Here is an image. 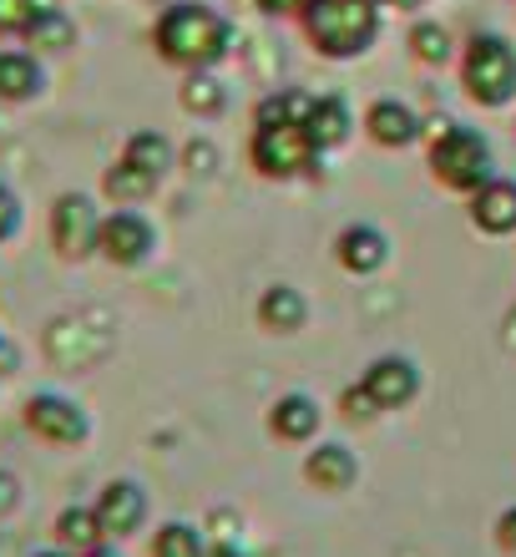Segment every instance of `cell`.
I'll list each match as a JSON object with an SVG mask.
<instances>
[{
	"label": "cell",
	"instance_id": "cell-1",
	"mask_svg": "<svg viewBox=\"0 0 516 557\" xmlns=\"http://www.w3.org/2000/svg\"><path fill=\"white\" fill-rule=\"evenodd\" d=\"M152 41L173 66H188V72H207L228 57V21H223L213 5H198V0H177L167 5Z\"/></svg>",
	"mask_w": 516,
	"mask_h": 557
},
{
	"label": "cell",
	"instance_id": "cell-2",
	"mask_svg": "<svg viewBox=\"0 0 516 557\" xmlns=\"http://www.w3.org/2000/svg\"><path fill=\"white\" fill-rule=\"evenodd\" d=\"M304 26L325 57H360L380 30V11L375 0H314L304 11Z\"/></svg>",
	"mask_w": 516,
	"mask_h": 557
},
{
	"label": "cell",
	"instance_id": "cell-3",
	"mask_svg": "<svg viewBox=\"0 0 516 557\" xmlns=\"http://www.w3.org/2000/svg\"><path fill=\"white\" fill-rule=\"evenodd\" d=\"M430 168L445 188L476 193L481 183H491V147L476 133L456 127V122H436V147H430Z\"/></svg>",
	"mask_w": 516,
	"mask_h": 557
},
{
	"label": "cell",
	"instance_id": "cell-4",
	"mask_svg": "<svg viewBox=\"0 0 516 557\" xmlns=\"http://www.w3.org/2000/svg\"><path fill=\"white\" fill-rule=\"evenodd\" d=\"M466 91L481 107H502L516 91V51L502 36H476L466 51Z\"/></svg>",
	"mask_w": 516,
	"mask_h": 557
},
{
	"label": "cell",
	"instance_id": "cell-5",
	"mask_svg": "<svg viewBox=\"0 0 516 557\" xmlns=\"http://www.w3.org/2000/svg\"><path fill=\"white\" fill-rule=\"evenodd\" d=\"M314 137L304 122H274V127H259L253 133V168L264 177H294L314 162Z\"/></svg>",
	"mask_w": 516,
	"mask_h": 557
},
{
	"label": "cell",
	"instance_id": "cell-6",
	"mask_svg": "<svg viewBox=\"0 0 516 557\" xmlns=\"http://www.w3.org/2000/svg\"><path fill=\"white\" fill-rule=\"evenodd\" d=\"M97 238H102V213L91 203L87 193H61L51 203V249L61 259H87L97 253Z\"/></svg>",
	"mask_w": 516,
	"mask_h": 557
},
{
	"label": "cell",
	"instance_id": "cell-7",
	"mask_svg": "<svg viewBox=\"0 0 516 557\" xmlns=\"http://www.w3.org/2000/svg\"><path fill=\"white\" fill-rule=\"evenodd\" d=\"M21 416H26L30 431L41 441H51V446H81V441L91 436L87 411H81L72 396H56V391H36Z\"/></svg>",
	"mask_w": 516,
	"mask_h": 557
},
{
	"label": "cell",
	"instance_id": "cell-8",
	"mask_svg": "<svg viewBox=\"0 0 516 557\" xmlns=\"http://www.w3.org/2000/svg\"><path fill=\"white\" fill-rule=\"evenodd\" d=\"M158 249V234H152V223L133 208H117V213H106L102 219V238H97V253H102L106 264L117 269H137L148 264V253Z\"/></svg>",
	"mask_w": 516,
	"mask_h": 557
},
{
	"label": "cell",
	"instance_id": "cell-9",
	"mask_svg": "<svg viewBox=\"0 0 516 557\" xmlns=\"http://www.w3.org/2000/svg\"><path fill=\"white\" fill-rule=\"evenodd\" d=\"M97 522H102L106 543L112 537H133L148 522V492L137 482H106L102 497H97Z\"/></svg>",
	"mask_w": 516,
	"mask_h": 557
},
{
	"label": "cell",
	"instance_id": "cell-10",
	"mask_svg": "<svg viewBox=\"0 0 516 557\" xmlns=\"http://www.w3.org/2000/svg\"><path fill=\"white\" fill-rule=\"evenodd\" d=\"M46 91V66H41V57L36 51H0V102H11V107H21V102H36Z\"/></svg>",
	"mask_w": 516,
	"mask_h": 557
},
{
	"label": "cell",
	"instance_id": "cell-11",
	"mask_svg": "<svg viewBox=\"0 0 516 557\" xmlns=\"http://www.w3.org/2000/svg\"><path fill=\"white\" fill-rule=\"evenodd\" d=\"M471 219H476V228H487V234H512L516 228V183H506V177L481 183L471 198Z\"/></svg>",
	"mask_w": 516,
	"mask_h": 557
},
{
	"label": "cell",
	"instance_id": "cell-12",
	"mask_svg": "<svg viewBox=\"0 0 516 557\" xmlns=\"http://www.w3.org/2000/svg\"><path fill=\"white\" fill-rule=\"evenodd\" d=\"M365 391L375 396V406H385V411H395V406H405V400L415 396V366L411 360H375V366L365 370Z\"/></svg>",
	"mask_w": 516,
	"mask_h": 557
},
{
	"label": "cell",
	"instance_id": "cell-13",
	"mask_svg": "<svg viewBox=\"0 0 516 557\" xmlns=\"http://www.w3.org/2000/svg\"><path fill=\"white\" fill-rule=\"evenodd\" d=\"M385 253H390V244H385V234L369 228V223H354V228L340 234V264L350 269V274H375V269L385 264Z\"/></svg>",
	"mask_w": 516,
	"mask_h": 557
},
{
	"label": "cell",
	"instance_id": "cell-14",
	"mask_svg": "<svg viewBox=\"0 0 516 557\" xmlns=\"http://www.w3.org/2000/svg\"><path fill=\"white\" fill-rule=\"evenodd\" d=\"M369 137L380 147H405L420 137V122H415L411 107H400V102H375L369 107V117H365Z\"/></svg>",
	"mask_w": 516,
	"mask_h": 557
},
{
	"label": "cell",
	"instance_id": "cell-15",
	"mask_svg": "<svg viewBox=\"0 0 516 557\" xmlns=\"http://www.w3.org/2000/svg\"><path fill=\"white\" fill-rule=\"evenodd\" d=\"M354 456L344 451V446H319V451H310V461H304V476H310L319 492H344V486L354 482Z\"/></svg>",
	"mask_w": 516,
	"mask_h": 557
},
{
	"label": "cell",
	"instance_id": "cell-16",
	"mask_svg": "<svg viewBox=\"0 0 516 557\" xmlns=\"http://www.w3.org/2000/svg\"><path fill=\"white\" fill-rule=\"evenodd\" d=\"M51 532H56V543H61V547H72L76 557L106 543L102 522H97V507H66V512L56 517V528H51Z\"/></svg>",
	"mask_w": 516,
	"mask_h": 557
},
{
	"label": "cell",
	"instance_id": "cell-17",
	"mask_svg": "<svg viewBox=\"0 0 516 557\" xmlns=\"http://www.w3.org/2000/svg\"><path fill=\"white\" fill-rule=\"evenodd\" d=\"M26 46H36V51H66V46H76V21L61 5L46 0L41 11H36V21L26 26Z\"/></svg>",
	"mask_w": 516,
	"mask_h": 557
},
{
	"label": "cell",
	"instance_id": "cell-18",
	"mask_svg": "<svg viewBox=\"0 0 516 557\" xmlns=\"http://www.w3.org/2000/svg\"><path fill=\"white\" fill-rule=\"evenodd\" d=\"M304 294L289 289V284H274V289L259 299V320H264V330H279V335H289V330H299L304 324Z\"/></svg>",
	"mask_w": 516,
	"mask_h": 557
},
{
	"label": "cell",
	"instance_id": "cell-19",
	"mask_svg": "<svg viewBox=\"0 0 516 557\" xmlns=\"http://www.w3.org/2000/svg\"><path fill=\"white\" fill-rule=\"evenodd\" d=\"M158 188V177L148 173V168H137V162H112L106 168V177H102V193L112 198V203H142L148 193Z\"/></svg>",
	"mask_w": 516,
	"mask_h": 557
},
{
	"label": "cell",
	"instance_id": "cell-20",
	"mask_svg": "<svg viewBox=\"0 0 516 557\" xmlns=\"http://www.w3.org/2000/svg\"><path fill=\"white\" fill-rule=\"evenodd\" d=\"M268 421H274V431H279L284 441H310L314 431H319V406H314L310 396H284Z\"/></svg>",
	"mask_w": 516,
	"mask_h": 557
},
{
	"label": "cell",
	"instance_id": "cell-21",
	"mask_svg": "<svg viewBox=\"0 0 516 557\" xmlns=\"http://www.w3.org/2000/svg\"><path fill=\"white\" fill-rule=\"evenodd\" d=\"M310 137H314V147L325 152V147H340L344 137H350V107L340 102V97H325V102H314V112H310Z\"/></svg>",
	"mask_w": 516,
	"mask_h": 557
},
{
	"label": "cell",
	"instance_id": "cell-22",
	"mask_svg": "<svg viewBox=\"0 0 516 557\" xmlns=\"http://www.w3.org/2000/svg\"><path fill=\"white\" fill-rule=\"evenodd\" d=\"M127 162H137V168H148L152 177H163L167 168H173V143H167L163 133H133L127 137V152H122Z\"/></svg>",
	"mask_w": 516,
	"mask_h": 557
},
{
	"label": "cell",
	"instance_id": "cell-23",
	"mask_svg": "<svg viewBox=\"0 0 516 557\" xmlns=\"http://www.w3.org/2000/svg\"><path fill=\"white\" fill-rule=\"evenodd\" d=\"M314 102H319V97H304V91L264 97V102H259V127H274V122H310Z\"/></svg>",
	"mask_w": 516,
	"mask_h": 557
},
{
	"label": "cell",
	"instance_id": "cell-24",
	"mask_svg": "<svg viewBox=\"0 0 516 557\" xmlns=\"http://www.w3.org/2000/svg\"><path fill=\"white\" fill-rule=\"evenodd\" d=\"M152 557H207L203 553V537L188 528V522H167L152 543Z\"/></svg>",
	"mask_w": 516,
	"mask_h": 557
},
{
	"label": "cell",
	"instance_id": "cell-25",
	"mask_svg": "<svg viewBox=\"0 0 516 557\" xmlns=\"http://www.w3.org/2000/svg\"><path fill=\"white\" fill-rule=\"evenodd\" d=\"M183 107L198 112V117H213V112H223V87L207 72H192L188 87H183Z\"/></svg>",
	"mask_w": 516,
	"mask_h": 557
},
{
	"label": "cell",
	"instance_id": "cell-26",
	"mask_svg": "<svg viewBox=\"0 0 516 557\" xmlns=\"http://www.w3.org/2000/svg\"><path fill=\"white\" fill-rule=\"evenodd\" d=\"M411 46H415V57L426 61V66H441V61L451 57V36H445L436 21H420V26L411 30Z\"/></svg>",
	"mask_w": 516,
	"mask_h": 557
},
{
	"label": "cell",
	"instance_id": "cell-27",
	"mask_svg": "<svg viewBox=\"0 0 516 557\" xmlns=\"http://www.w3.org/2000/svg\"><path fill=\"white\" fill-rule=\"evenodd\" d=\"M46 0H0V36H26V26L36 21Z\"/></svg>",
	"mask_w": 516,
	"mask_h": 557
},
{
	"label": "cell",
	"instance_id": "cell-28",
	"mask_svg": "<svg viewBox=\"0 0 516 557\" xmlns=\"http://www.w3.org/2000/svg\"><path fill=\"white\" fill-rule=\"evenodd\" d=\"M15 234H21V198L0 183V244H11Z\"/></svg>",
	"mask_w": 516,
	"mask_h": 557
},
{
	"label": "cell",
	"instance_id": "cell-29",
	"mask_svg": "<svg viewBox=\"0 0 516 557\" xmlns=\"http://www.w3.org/2000/svg\"><path fill=\"white\" fill-rule=\"evenodd\" d=\"M15 507H21V476L0 467V522H5V517H11Z\"/></svg>",
	"mask_w": 516,
	"mask_h": 557
},
{
	"label": "cell",
	"instance_id": "cell-30",
	"mask_svg": "<svg viewBox=\"0 0 516 557\" xmlns=\"http://www.w3.org/2000/svg\"><path fill=\"white\" fill-rule=\"evenodd\" d=\"M344 411L360 421V416H375V396H369L365 385H354V391H344Z\"/></svg>",
	"mask_w": 516,
	"mask_h": 557
},
{
	"label": "cell",
	"instance_id": "cell-31",
	"mask_svg": "<svg viewBox=\"0 0 516 557\" xmlns=\"http://www.w3.org/2000/svg\"><path fill=\"white\" fill-rule=\"evenodd\" d=\"M213 158H218V152H213L207 143H192L188 147V168H192V173H213Z\"/></svg>",
	"mask_w": 516,
	"mask_h": 557
},
{
	"label": "cell",
	"instance_id": "cell-32",
	"mask_svg": "<svg viewBox=\"0 0 516 557\" xmlns=\"http://www.w3.org/2000/svg\"><path fill=\"white\" fill-rule=\"evenodd\" d=\"M496 532H502V547H506V553H516V507H512V512H502Z\"/></svg>",
	"mask_w": 516,
	"mask_h": 557
},
{
	"label": "cell",
	"instance_id": "cell-33",
	"mask_svg": "<svg viewBox=\"0 0 516 557\" xmlns=\"http://www.w3.org/2000/svg\"><path fill=\"white\" fill-rule=\"evenodd\" d=\"M264 11H274V15H284V11H310L314 0H259Z\"/></svg>",
	"mask_w": 516,
	"mask_h": 557
},
{
	"label": "cell",
	"instance_id": "cell-34",
	"mask_svg": "<svg viewBox=\"0 0 516 557\" xmlns=\"http://www.w3.org/2000/svg\"><path fill=\"white\" fill-rule=\"evenodd\" d=\"M81 557H122V553L112 543H102V547H91V553H81Z\"/></svg>",
	"mask_w": 516,
	"mask_h": 557
},
{
	"label": "cell",
	"instance_id": "cell-35",
	"mask_svg": "<svg viewBox=\"0 0 516 557\" xmlns=\"http://www.w3.org/2000/svg\"><path fill=\"white\" fill-rule=\"evenodd\" d=\"M15 355H11V345H5V339H0V375H5V366H11Z\"/></svg>",
	"mask_w": 516,
	"mask_h": 557
},
{
	"label": "cell",
	"instance_id": "cell-36",
	"mask_svg": "<svg viewBox=\"0 0 516 557\" xmlns=\"http://www.w3.org/2000/svg\"><path fill=\"white\" fill-rule=\"evenodd\" d=\"M213 557H243V553H238L234 543H223V547H218V553H213Z\"/></svg>",
	"mask_w": 516,
	"mask_h": 557
},
{
	"label": "cell",
	"instance_id": "cell-37",
	"mask_svg": "<svg viewBox=\"0 0 516 557\" xmlns=\"http://www.w3.org/2000/svg\"><path fill=\"white\" fill-rule=\"evenodd\" d=\"M36 557H72V553H36Z\"/></svg>",
	"mask_w": 516,
	"mask_h": 557
}]
</instances>
